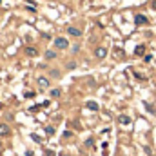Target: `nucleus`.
Returning a JSON list of instances; mask_svg holds the SVG:
<instances>
[{
	"mask_svg": "<svg viewBox=\"0 0 156 156\" xmlns=\"http://www.w3.org/2000/svg\"><path fill=\"white\" fill-rule=\"evenodd\" d=\"M55 47L56 49H67L69 47V42L64 38V37H58V38H55Z\"/></svg>",
	"mask_w": 156,
	"mask_h": 156,
	"instance_id": "obj_1",
	"label": "nucleus"
},
{
	"mask_svg": "<svg viewBox=\"0 0 156 156\" xmlns=\"http://www.w3.org/2000/svg\"><path fill=\"white\" fill-rule=\"evenodd\" d=\"M37 83H38L40 89H47V87H49V78H45V76H38V78H37Z\"/></svg>",
	"mask_w": 156,
	"mask_h": 156,
	"instance_id": "obj_2",
	"label": "nucleus"
},
{
	"mask_svg": "<svg viewBox=\"0 0 156 156\" xmlns=\"http://www.w3.org/2000/svg\"><path fill=\"white\" fill-rule=\"evenodd\" d=\"M94 56H96V58H105V56H107V49L102 47V45L96 47V49H94Z\"/></svg>",
	"mask_w": 156,
	"mask_h": 156,
	"instance_id": "obj_3",
	"label": "nucleus"
},
{
	"mask_svg": "<svg viewBox=\"0 0 156 156\" xmlns=\"http://www.w3.org/2000/svg\"><path fill=\"white\" fill-rule=\"evenodd\" d=\"M134 22H136V26H144V24H147V16L145 15H136Z\"/></svg>",
	"mask_w": 156,
	"mask_h": 156,
	"instance_id": "obj_4",
	"label": "nucleus"
},
{
	"mask_svg": "<svg viewBox=\"0 0 156 156\" xmlns=\"http://www.w3.org/2000/svg\"><path fill=\"white\" fill-rule=\"evenodd\" d=\"M67 35H71V37H80L82 31H80L78 27H73V26H71V27H67Z\"/></svg>",
	"mask_w": 156,
	"mask_h": 156,
	"instance_id": "obj_5",
	"label": "nucleus"
},
{
	"mask_svg": "<svg viewBox=\"0 0 156 156\" xmlns=\"http://www.w3.org/2000/svg\"><path fill=\"white\" fill-rule=\"evenodd\" d=\"M26 55L27 56H37L38 55V49L37 47H26Z\"/></svg>",
	"mask_w": 156,
	"mask_h": 156,
	"instance_id": "obj_6",
	"label": "nucleus"
},
{
	"mask_svg": "<svg viewBox=\"0 0 156 156\" xmlns=\"http://www.w3.org/2000/svg\"><path fill=\"white\" fill-rule=\"evenodd\" d=\"M9 134V127L5 123H0V136H7Z\"/></svg>",
	"mask_w": 156,
	"mask_h": 156,
	"instance_id": "obj_7",
	"label": "nucleus"
},
{
	"mask_svg": "<svg viewBox=\"0 0 156 156\" xmlns=\"http://www.w3.org/2000/svg\"><path fill=\"white\" fill-rule=\"evenodd\" d=\"M134 55H138V56H144V55H145V45H138V47L134 49Z\"/></svg>",
	"mask_w": 156,
	"mask_h": 156,
	"instance_id": "obj_8",
	"label": "nucleus"
},
{
	"mask_svg": "<svg viewBox=\"0 0 156 156\" xmlns=\"http://www.w3.org/2000/svg\"><path fill=\"white\" fill-rule=\"evenodd\" d=\"M118 122H120L122 125H129V123H131V118L129 116H120L118 118Z\"/></svg>",
	"mask_w": 156,
	"mask_h": 156,
	"instance_id": "obj_9",
	"label": "nucleus"
},
{
	"mask_svg": "<svg viewBox=\"0 0 156 156\" xmlns=\"http://www.w3.org/2000/svg\"><path fill=\"white\" fill-rule=\"evenodd\" d=\"M87 109H91V111H98V104H96V102H87Z\"/></svg>",
	"mask_w": 156,
	"mask_h": 156,
	"instance_id": "obj_10",
	"label": "nucleus"
},
{
	"mask_svg": "<svg viewBox=\"0 0 156 156\" xmlns=\"http://www.w3.org/2000/svg\"><path fill=\"white\" fill-rule=\"evenodd\" d=\"M45 58H47V60L56 58V51H47V53H45Z\"/></svg>",
	"mask_w": 156,
	"mask_h": 156,
	"instance_id": "obj_11",
	"label": "nucleus"
},
{
	"mask_svg": "<svg viewBox=\"0 0 156 156\" xmlns=\"http://www.w3.org/2000/svg\"><path fill=\"white\" fill-rule=\"evenodd\" d=\"M49 75H51L53 78H58V76H60V71H58V69H51V71H49Z\"/></svg>",
	"mask_w": 156,
	"mask_h": 156,
	"instance_id": "obj_12",
	"label": "nucleus"
},
{
	"mask_svg": "<svg viewBox=\"0 0 156 156\" xmlns=\"http://www.w3.org/2000/svg\"><path fill=\"white\" fill-rule=\"evenodd\" d=\"M45 134H47V136H53V134H55V127H47V129H45Z\"/></svg>",
	"mask_w": 156,
	"mask_h": 156,
	"instance_id": "obj_13",
	"label": "nucleus"
},
{
	"mask_svg": "<svg viewBox=\"0 0 156 156\" xmlns=\"http://www.w3.org/2000/svg\"><path fill=\"white\" fill-rule=\"evenodd\" d=\"M51 96H55V98L60 96V89H53V91H51Z\"/></svg>",
	"mask_w": 156,
	"mask_h": 156,
	"instance_id": "obj_14",
	"label": "nucleus"
},
{
	"mask_svg": "<svg viewBox=\"0 0 156 156\" xmlns=\"http://www.w3.org/2000/svg\"><path fill=\"white\" fill-rule=\"evenodd\" d=\"M45 156H55V153L53 151H45Z\"/></svg>",
	"mask_w": 156,
	"mask_h": 156,
	"instance_id": "obj_15",
	"label": "nucleus"
},
{
	"mask_svg": "<svg viewBox=\"0 0 156 156\" xmlns=\"http://www.w3.org/2000/svg\"><path fill=\"white\" fill-rule=\"evenodd\" d=\"M153 9H156V0H153Z\"/></svg>",
	"mask_w": 156,
	"mask_h": 156,
	"instance_id": "obj_16",
	"label": "nucleus"
}]
</instances>
